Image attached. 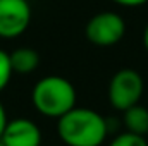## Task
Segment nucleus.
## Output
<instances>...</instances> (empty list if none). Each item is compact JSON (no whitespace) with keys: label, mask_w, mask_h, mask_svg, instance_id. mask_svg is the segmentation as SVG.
Wrapping results in <instances>:
<instances>
[{"label":"nucleus","mask_w":148,"mask_h":146,"mask_svg":"<svg viewBox=\"0 0 148 146\" xmlns=\"http://www.w3.org/2000/svg\"><path fill=\"white\" fill-rule=\"evenodd\" d=\"M31 21L28 0H0V38L21 36Z\"/></svg>","instance_id":"5"},{"label":"nucleus","mask_w":148,"mask_h":146,"mask_svg":"<svg viewBox=\"0 0 148 146\" xmlns=\"http://www.w3.org/2000/svg\"><path fill=\"white\" fill-rule=\"evenodd\" d=\"M145 91V81L141 74L134 69H121L112 76L109 83V102L115 110H127L140 103Z\"/></svg>","instance_id":"3"},{"label":"nucleus","mask_w":148,"mask_h":146,"mask_svg":"<svg viewBox=\"0 0 148 146\" xmlns=\"http://www.w3.org/2000/svg\"><path fill=\"white\" fill-rule=\"evenodd\" d=\"M86 38L95 46H114L126 35V23L117 12L105 10L95 14L86 24Z\"/></svg>","instance_id":"4"},{"label":"nucleus","mask_w":148,"mask_h":146,"mask_svg":"<svg viewBox=\"0 0 148 146\" xmlns=\"http://www.w3.org/2000/svg\"><path fill=\"white\" fill-rule=\"evenodd\" d=\"M124 126L126 131H131L134 134H141L147 136L148 134V108L136 103L133 107H129L127 110H124Z\"/></svg>","instance_id":"8"},{"label":"nucleus","mask_w":148,"mask_h":146,"mask_svg":"<svg viewBox=\"0 0 148 146\" xmlns=\"http://www.w3.org/2000/svg\"><path fill=\"white\" fill-rule=\"evenodd\" d=\"M31 102L41 115L60 119L76 107V89L73 83L62 76H47L35 84Z\"/></svg>","instance_id":"2"},{"label":"nucleus","mask_w":148,"mask_h":146,"mask_svg":"<svg viewBox=\"0 0 148 146\" xmlns=\"http://www.w3.org/2000/svg\"><path fill=\"white\" fill-rule=\"evenodd\" d=\"M109 146H148V141L141 134H134L131 131H126V132L117 134L109 143Z\"/></svg>","instance_id":"9"},{"label":"nucleus","mask_w":148,"mask_h":146,"mask_svg":"<svg viewBox=\"0 0 148 146\" xmlns=\"http://www.w3.org/2000/svg\"><path fill=\"white\" fill-rule=\"evenodd\" d=\"M0 146H5V145H3V143H2V141H0Z\"/></svg>","instance_id":"14"},{"label":"nucleus","mask_w":148,"mask_h":146,"mask_svg":"<svg viewBox=\"0 0 148 146\" xmlns=\"http://www.w3.org/2000/svg\"><path fill=\"white\" fill-rule=\"evenodd\" d=\"M7 113H5V107L2 105V102H0V136H2V132H3V129H5V126H7Z\"/></svg>","instance_id":"12"},{"label":"nucleus","mask_w":148,"mask_h":146,"mask_svg":"<svg viewBox=\"0 0 148 146\" xmlns=\"http://www.w3.org/2000/svg\"><path fill=\"white\" fill-rule=\"evenodd\" d=\"M112 2H115V3L121 5V7H129V9H133V7H141V5L148 3V0H112Z\"/></svg>","instance_id":"11"},{"label":"nucleus","mask_w":148,"mask_h":146,"mask_svg":"<svg viewBox=\"0 0 148 146\" xmlns=\"http://www.w3.org/2000/svg\"><path fill=\"white\" fill-rule=\"evenodd\" d=\"M12 64H10V53L0 48V91H3L12 77Z\"/></svg>","instance_id":"10"},{"label":"nucleus","mask_w":148,"mask_h":146,"mask_svg":"<svg viewBox=\"0 0 148 146\" xmlns=\"http://www.w3.org/2000/svg\"><path fill=\"white\" fill-rule=\"evenodd\" d=\"M57 132L67 146H102L109 134V122L95 110L74 107L59 119Z\"/></svg>","instance_id":"1"},{"label":"nucleus","mask_w":148,"mask_h":146,"mask_svg":"<svg viewBox=\"0 0 148 146\" xmlns=\"http://www.w3.org/2000/svg\"><path fill=\"white\" fill-rule=\"evenodd\" d=\"M143 46L148 52V23H147V26H145V29H143Z\"/></svg>","instance_id":"13"},{"label":"nucleus","mask_w":148,"mask_h":146,"mask_svg":"<svg viewBox=\"0 0 148 146\" xmlns=\"http://www.w3.org/2000/svg\"><path fill=\"white\" fill-rule=\"evenodd\" d=\"M0 141L5 146H40L41 131L29 119H14L7 122Z\"/></svg>","instance_id":"6"},{"label":"nucleus","mask_w":148,"mask_h":146,"mask_svg":"<svg viewBox=\"0 0 148 146\" xmlns=\"http://www.w3.org/2000/svg\"><path fill=\"white\" fill-rule=\"evenodd\" d=\"M10 64L16 74H31L40 65V55L33 48H17L10 53Z\"/></svg>","instance_id":"7"}]
</instances>
